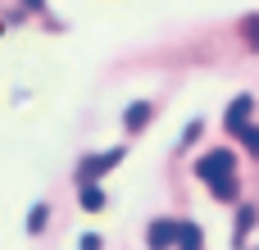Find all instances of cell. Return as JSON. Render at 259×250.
I'll list each match as a JSON object with an SVG mask.
<instances>
[{"label":"cell","instance_id":"8fae6325","mask_svg":"<svg viewBox=\"0 0 259 250\" xmlns=\"http://www.w3.org/2000/svg\"><path fill=\"white\" fill-rule=\"evenodd\" d=\"M241 141H246V150H250V155H259V128H246V132H241Z\"/></svg>","mask_w":259,"mask_h":250},{"label":"cell","instance_id":"6da1fadb","mask_svg":"<svg viewBox=\"0 0 259 250\" xmlns=\"http://www.w3.org/2000/svg\"><path fill=\"white\" fill-rule=\"evenodd\" d=\"M232 173H237V159H232L228 146H223V150H209V155L196 159V178H200V182H219V178H232Z\"/></svg>","mask_w":259,"mask_h":250},{"label":"cell","instance_id":"7a4b0ae2","mask_svg":"<svg viewBox=\"0 0 259 250\" xmlns=\"http://www.w3.org/2000/svg\"><path fill=\"white\" fill-rule=\"evenodd\" d=\"M114 164H123V146H114V150H105V155H91V159H82V169H77V182H100Z\"/></svg>","mask_w":259,"mask_h":250},{"label":"cell","instance_id":"8992f818","mask_svg":"<svg viewBox=\"0 0 259 250\" xmlns=\"http://www.w3.org/2000/svg\"><path fill=\"white\" fill-rule=\"evenodd\" d=\"M150 114H155V105H150V100H137V105H127L123 128H127V132H141V128L150 123Z\"/></svg>","mask_w":259,"mask_h":250},{"label":"cell","instance_id":"52a82bcc","mask_svg":"<svg viewBox=\"0 0 259 250\" xmlns=\"http://www.w3.org/2000/svg\"><path fill=\"white\" fill-rule=\"evenodd\" d=\"M77 200H82V210H91V214L105 210V191H100L96 182H77Z\"/></svg>","mask_w":259,"mask_h":250},{"label":"cell","instance_id":"5bb4252c","mask_svg":"<svg viewBox=\"0 0 259 250\" xmlns=\"http://www.w3.org/2000/svg\"><path fill=\"white\" fill-rule=\"evenodd\" d=\"M23 5H27V9H41V5H46V0H23Z\"/></svg>","mask_w":259,"mask_h":250},{"label":"cell","instance_id":"277c9868","mask_svg":"<svg viewBox=\"0 0 259 250\" xmlns=\"http://www.w3.org/2000/svg\"><path fill=\"white\" fill-rule=\"evenodd\" d=\"M146 246L150 250H173L178 246V219H155L146 228Z\"/></svg>","mask_w":259,"mask_h":250},{"label":"cell","instance_id":"5b68a950","mask_svg":"<svg viewBox=\"0 0 259 250\" xmlns=\"http://www.w3.org/2000/svg\"><path fill=\"white\" fill-rule=\"evenodd\" d=\"M173 250H205V228L200 223H178V246Z\"/></svg>","mask_w":259,"mask_h":250},{"label":"cell","instance_id":"9c48e42d","mask_svg":"<svg viewBox=\"0 0 259 250\" xmlns=\"http://www.w3.org/2000/svg\"><path fill=\"white\" fill-rule=\"evenodd\" d=\"M255 210H250V205H246V210H241V214H237V241H246V232H250V228H255Z\"/></svg>","mask_w":259,"mask_h":250},{"label":"cell","instance_id":"30bf717a","mask_svg":"<svg viewBox=\"0 0 259 250\" xmlns=\"http://www.w3.org/2000/svg\"><path fill=\"white\" fill-rule=\"evenodd\" d=\"M46 219H50V210H46V205H36V210H32V219H27V232H41V228H46Z\"/></svg>","mask_w":259,"mask_h":250},{"label":"cell","instance_id":"ba28073f","mask_svg":"<svg viewBox=\"0 0 259 250\" xmlns=\"http://www.w3.org/2000/svg\"><path fill=\"white\" fill-rule=\"evenodd\" d=\"M209 191H214V200H237V178H219V182H209Z\"/></svg>","mask_w":259,"mask_h":250},{"label":"cell","instance_id":"3957f363","mask_svg":"<svg viewBox=\"0 0 259 250\" xmlns=\"http://www.w3.org/2000/svg\"><path fill=\"white\" fill-rule=\"evenodd\" d=\"M250 109H255V100H250V96H237V100L228 105V114H223V128H228V137H241V132L250 128Z\"/></svg>","mask_w":259,"mask_h":250},{"label":"cell","instance_id":"7c38bea8","mask_svg":"<svg viewBox=\"0 0 259 250\" xmlns=\"http://www.w3.org/2000/svg\"><path fill=\"white\" fill-rule=\"evenodd\" d=\"M77 250H100V237H96V232H87V237L77 241Z\"/></svg>","mask_w":259,"mask_h":250},{"label":"cell","instance_id":"4fadbf2b","mask_svg":"<svg viewBox=\"0 0 259 250\" xmlns=\"http://www.w3.org/2000/svg\"><path fill=\"white\" fill-rule=\"evenodd\" d=\"M196 137H200V123H187V132H182V146H191Z\"/></svg>","mask_w":259,"mask_h":250}]
</instances>
